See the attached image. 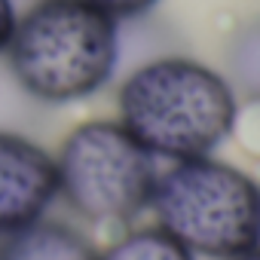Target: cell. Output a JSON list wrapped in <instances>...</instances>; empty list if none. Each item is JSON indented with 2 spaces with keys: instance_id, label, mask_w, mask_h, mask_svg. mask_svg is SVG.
<instances>
[{
  "instance_id": "cell-1",
  "label": "cell",
  "mask_w": 260,
  "mask_h": 260,
  "mask_svg": "<svg viewBox=\"0 0 260 260\" xmlns=\"http://www.w3.org/2000/svg\"><path fill=\"white\" fill-rule=\"evenodd\" d=\"M116 119L166 162L211 156L239 122V95L205 61L159 55L119 83Z\"/></svg>"
},
{
  "instance_id": "cell-2",
  "label": "cell",
  "mask_w": 260,
  "mask_h": 260,
  "mask_svg": "<svg viewBox=\"0 0 260 260\" xmlns=\"http://www.w3.org/2000/svg\"><path fill=\"white\" fill-rule=\"evenodd\" d=\"M16 86L40 104L98 95L119 64V22L89 0H37L4 52Z\"/></svg>"
},
{
  "instance_id": "cell-3",
  "label": "cell",
  "mask_w": 260,
  "mask_h": 260,
  "mask_svg": "<svg viewBox=\"0 0 260 260\" xmlns=\"http://www.w3.org/2000/svg\"><path fill=\"white\" fill-rule=\"evenodd\" d=\"M150 211L193 257L230 260L260 245V184L214 156L162 169Z\"/></svg>"
},
{
  "instance_id": "cell-4",
  "label": "cell",
  "mask_w": 260,
  "mask_h": 260,
  "mask_svg": "<svg viewBox=\"0 0 260 260\" xmlns=\"http://www.w3.org/2000/svg\"><path fill=\"white\" fill-rule=\"evenodd\" d=\"M55 156L58 199L86 223L128 226L150 208L159 178L147 153L119 119H86L61 138Z\"/></svg>"
},
{
  "instance_id": "cell-5",
  "label": "cell",
  "mask_w": 260,
  "mask_h": 260,
  "mask_svg": "<svg viewBox=\"0 0 260 260\" xmlns=\"http://www.w3.org/2000/svg\"><path fill=\"white\" fill-rule=\"evenodd\" d=\"M55 202V156L34 138L0 128V239L37 223Z\"/></svg>"
},
{
  "instance_id": "cell-6",
  "label": "cell",
  "mask_w": 260,
  "mask_h": 260,
  "mask_svg": "<svg viewBox=\"0 0 260 260\" xmlns=\"http://www.w3.org/2000/svg\"><path fill=\"white\" fill-rule=\"evenodd\" d=\"M98 251L86 230L49 214L0 239V260H98Z\"/></svg>"
},
{
  "instance_id": "cell-7",
  "label": "cell",
  "mask_w": 260,
  "mask_h": 260,
  "mask_svg": "<svg viewBox=\"0 0 260 260\" xmlns=\"http://www.w3.org/2000/svg\"><path fill=\"white\" fill-rule=\"evenodd\" d=\"M98 260H196L178 239L166 230L153 226H132L116 236L107 248L98 251Z\"/></svg>"
},
{
  "instance_id": "cell-8",
  "label": "cell",
  "mask_w": 260,
  "mask_h": 260,
  "mask_svg": "<svg viewBox=\"0 0 260 260\" xmlns=\"http://www.w3.org/2000/svg\"><path fill=\"white\" fill-rule=\"evenodd\" d=\"M226 68H230V74H223V77L230 80L236 95L242 92L245 98L260 101V22L245 25L230 40Z\"/></svg>"
},
{
  "instance_id": "cell-9",
  "label": "cell",
  "mask_w": 260,
  "mask_h": 260,
  "mask_svg": "<svg viewBox=\"0 0 260 260\" xmlns=\"http://www.w3.org/2000/svg\"><path fill=\"white\" fill-rule=\"evenodd\" d=\"M98 10H104L107 16H113L116 22H125V19H138V16H147L159 0H89Z\"/></svg>"
},
{
  "instance_id": "cell-10",
  "label": "cell",
  "mask_w": 260,
  "mask_h": 260,
  "mask_svg": "<svg viewBox=\"0 0 260 260\" xmlns=\"http://www.w3.org/2000/svg\"><path fill=\"white\" fill-rule=\"evenodd\" d=\"M16 22H19L16 0H0V55L7 52V46H10V40H13Z\"/></svg>"
},
{
  "instance_id": "cell-11",
  "label": "cell",
  "mask_w": 260,
  "mask_h": 260,
  "mask_svg": "<svg viewBox=\"0 0 260 260\" xmlns=\"http://www.w3.org/2000/svg\"><path fill=\"white\" fill-rule=\"evenodd\" d=\"M230 260H260V245H254V248H248V251H242V254H236Z\"/></svg>"
}]
</instances>
